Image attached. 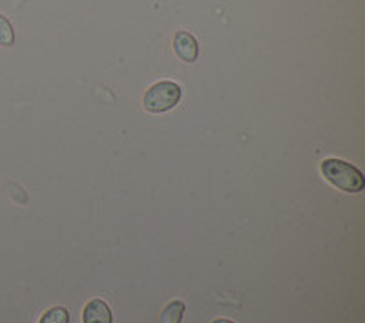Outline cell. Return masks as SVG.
Returning <instances> with one entry per match:
<instances>
[{"mask_svg":"<svg viewBox=\"0 0 365 323\" xmlns=\"http://www.w3.org/2000/svg\"><path fill=\"white\" fill-rule=\"evenodd\" d=\"M319 168H322L324 178L331 183L332 187H336L338 190L347 192V194H360L364 190V174L358 170L356 166L351 165V163L331 158L322 161Z\"/></svg>","mask_w":365,"mask_h":323,"instance_id":"1","label":"cell"},{"mask_svg":"<svg viewBox=\"0 0 365 323\" xmlns=\"http://www.w3.org/2000/svg\"><path fill=\"white\" fill-rule=\"evenodd\" d=\"M181 99V86L172 81H159L146 90L143 106L150 113L168 112Z\"/></svg>","mask_w":365,"mask_h":323,"instance_id":"2","label":"cell"},{"mask_svg":"<svg viewBox=\"0 0 365 323\" xmlns=\"http://www.w3.org/2000/svg\"><path fill=\"white\" fill-rule=\"evenodd\" d=\"M174 51L182 63H195L200 57V44L188 31H178L174 37Z\"/></svg>","mask_w":365,"mask_h":323,"instance_id":"3","label":"cell"},{"mask_svg":"<svg viewBox=\"0 0 365 323\" xmlns=\"http://www.w3.org/2000/svg\"><path fill=\"white\" fill-rule=\"evenodd\" d=\"M112 311H110L108 303L104 299H91L84 305L83 311V323H112Z\"/></svg>","mask_w":365,"mask_h":323,"instance_id":"4","label":"cell"},{"mask_svg":"<svg viewBox=\"0 0 365 323\" xmlns=\"http://www.w3.org/2000/svg\"><path fill=\"white\" fill-rule=\"evenodd\" d=\"M187 305L181 299H174L165 307V311L161 314V323H181L182 314H185Z\"/></svg>","mask_w":365,"mask_h":323,"instance_id":"5","label":"cell"},{"mask_svg":"<svg viewBox=\"0 0 365 323\" xmlns=\"http://www.w3.org/2000/svg\"><path fill=\"white\" fill-rule=\"evenodd\" d=\"M13 44H15V29L9 19L0 13V46L9 48Z\"/></svg>","mask_w":365,"mask_h":323,"instance_id":"6","label":"cell"},{"mask_svg":"<svg viewBox=\"0 0 365 323\" xmlns=\"http://www.w3.org/2000/svg\"><path fill=\"white\" fill-rule=\"evenodd\" d=\"M38 323H70V312L64 307H53L42 314Z\"/></svg>","mask_w":365,"mask_h":323,"instance_id":"7","label":"cell"},{"mask_svg":"<svg viewBox=\"0 0 365 323\" xmlns=\"http://www.w3.org/2000/svg\"><path fill=\"white\" fill-rule=\"evenodd\" d=\"M212 323H236V322H232V319H227V318H217V319H214Z\"/></svg>","mask_w":365,"mask_h":323,"instance_id":"8","label":"cell"}]
</instances>
